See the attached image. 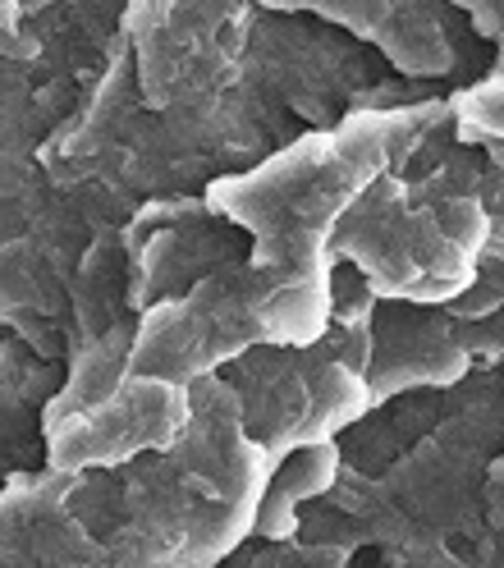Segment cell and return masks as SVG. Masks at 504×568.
Instances as JSON below:
<instances>
[{"instance_id": "obj_1", "label": "cell", "mask_w": 504, "mask_h": 568, "mask_svg": "<svg viewBox=\"0 0 504 568\" xmlns=\"http://www.w3.org/2000/svg\"><path fill=\"white\" fill-rule=\"evenodd\" d=\"M454 129L450 97L353 111L331 129L294 138L266 161L206 184V206L252 234L248 266L284 294H331V239L349 206L381 174L417 156L431 133Z\"/></svg>"}, {"instance_id": "obj_2", "label": "cell", "mask_w": 504, "mask_h": 568, "mask_svg": "<svg viewBox=\"0 0 504 568\" xmlns=\"http://www.w3.org/2000/svg\"><path fill=\"white\" fill-rule=\"evenodd\" d=\"M486 170L491 165L473 152H450L417 184L381 174L349 206L331 253L353 262L381 303L445 307L473 284L477 257L491 239L482 202Z\"/></svg>"}, {"instance_id": "obj_3", "label": "cell", "mask_w": 504, "mask_h": 568, "mask_svg": "<svg viewBox=\"0 0 504 568\" xmlns=\"http://www.w3.org/2000/svg\"><path fill=\"white\" fill-rule=\"evenodd\" d=\"M252 0H124V38L148 111L202 101L243 79Z\"/></svg>"}, {"instance_id": "obj_4", "label": "cell", "mask_w": 504, "mask_h": 568, "mask_svg": "<svg viewBox=\"0 0 504 568\" xmlns=\"http://www.w3.org/2000/svg\"><path fill=\"white\" fill-rule=\"evenodd\" d=\"M234 367L230 385L243 399V426L266 449L271 468L303 445L331 440L340 426L372 408L367 376L335 358L326 339L308 348L258 344Z\"/></svg>"}, {"instance_id": "obj_5", "label": "cell", "mask_w": 504, "mask_h": 568, "mask_svg": "<svg viewBox=\"0 0 504 568\" xmlns=\"http://www.w3.org/2000/svg\"><path fill=\"white\" fill-rule=\"evenodd\" d=\"M262 339V275L230 262L198 280L193 290L138 312L129 376H157L193 385L239 363Z\"/></svg>"}, {"instance_id": "obj_6", "label": "cell", "mask_w": 504, "mask_h": 568, "mask_svg": "<svg viewBox=\"0 0 504 568\" xmlns=\"http://www.w3.org/2000/svg\"><path fill=\"white\" fill-rule=\"evenodd\" d=\"M243 74L258 79L280 105L321 120L326 129L353 115L357 101L376 88L367 51H357L344 28L275 10L252 14Z\"/></svg>"}, {"instance_id": "obj_7", "label": "cell", "mask_w": 504, "mask_h": 568, "mask_svg": "<svg viewBox=\"0 0 504 568\" xmlns=\"http://www.w3.org/2000/svg\"><path fill=\"white\" fill-rule=\"evenodd\" d=\"M189 413H193L189 385L157 376H124L120 389H111L105 399L42 426L47 464L56 473L124 468L142 454L170 449L184 436Z\"/></svg>"}, {"instance_id": "obj_8", "label": "cell", "mask_w": 504, "mask_h": 568, "mask_svg": "<svg viewBox=\"0 0 504 568\" xmlns=\"http://www.w3.org/2000/svg\"><path fill=\"white\" fill-rule=\"evenodd\" d=\"M473 376V358L454 335V316L426 303H385L372 316L367 389L372 404L413 389H454Z\"/></svg>"}, {"instance_id": "obj_9", "label": "cell", "mask_w": 504, "mask_h": 568, "mask_svg": "<svg viewBox=\"0 0 504 568\" xmlns=\"http://www.w3.org/2000/svg\"><path fill=\"white\" fill-rule=\"evenodd\" d=\"M275 14H312L372 42L400 74L431 79L454 69V42L441 19V0H258Z\"/></svg>"}, {"instance_id": "obj_10", "label": "cell", "mask_w": 504, "mask_h": 568, "mask_svg": "<svg viewBox=\"0 0 504 568\" xmlns=\"http://www.w3.org/2000/svg\"><path fill=\"white\" fill-rule=\"evenodd\" d=\"M340 473V449L331 440L321 445H303L294 449L290 458H280L266 477V490H262V509H258V531L266 541H284L294 531V514L299 505L326 495L331 481Z\"/></svg>"}, {"instance_id": "obj_11", "label": "cell", "mask_w": 504, "mask_h": 568, "mask_svg": "<svg viewBox=\"0 0 504 568\" xmlns=\"http://www.w3.org/2000/svg\"><path fill=\"white\" fill-rule=\"evenodd\" d=\"M450 105H454V133L463 142L491 148L495 161H504V47L495 55L491 74L467 83L463 92H454Z\"/></svg>"}, {"instance_id": "obj_12", "label": "cell", "mask_w": 504, "mask_h": 568, "mask_svg": "<svg viewBox=\"0 0 504 568\" xmlns=\"http://www.w3.org/2000/svg\"><path fill=\"white\" fill-rule=\"evenodd\" d=\"M450 316L458 322H482V316H495L504 312V243L491 234L482 257H477V271H473V284H467L463 294H454L445 303Z\"/></svg>"}, {"instance_id": "obj_13", "label": "cell", "mask_w": 504, "mask_h": 568, "mask_svg": "<svg viewBox=\"0 0 504 568\" xmlns=\"http://www.w3.org/2000/svg\"><path fill=\"white\" fill-rule=\"evenodd\" d=\"M445 6L463 10L473 19V32L495 47H504V0H445Z\"/></svg>"}, {"instance_id": "obj_14", "label": "cell", "mask_w": 504, "mask_h": 568, "mask_svg": "<svg viewBox=\"0 0 504 568\" xmlns=\"http://www.w3.org/2000/svg\"><path fill=\"white\" fill-rule=\"evenodd\" d=\"M482 202H486V216H504V161H491L486 184H482Z\"/></svg>"}]
</instances>
